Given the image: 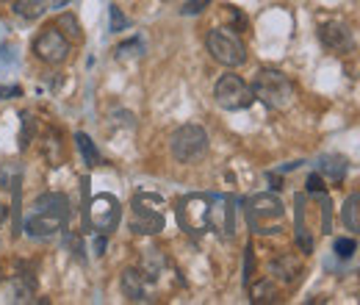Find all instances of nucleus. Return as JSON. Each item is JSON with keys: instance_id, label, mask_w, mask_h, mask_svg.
<instances>
[{"instance_id": "6e6552de", "label": "nucleus", "mask_w": 360, "mask_h": 305, "mask_svg": "<svg viewBox=\"0 0 360 305\" xmlns=\"http://www.w3.org/2000/svg\"><path fill=\"white\" fill-rule=\"evenodd\" d=\"M178 219L180 228L188 230V233H200L208 228V219H211V197L205 194H191L186 200H180L178 206Z\"/></svg>"}, {"instance_id": "cd10ccee", "label": "nucleus", "mask_w": 360, "mask_h": 305, "mask_svg": "<svg viewBox=\"0 0 360 305\" xmlns=\"http://www.w3.org/2000/svg\"><path fill=\"white\" fill-rule=\"evenodd\" d=\"M305 186H308V194H321V192H324V178H321L319 173H314L311 178H308Z\"/></svg>"}, {"instance_id": "f257e3e1", "label": "nucleus", "mask_w": 360, "mask_h": 305, "mask_svg": "<svg viewBox=\"0 0 360 305\" xmlns=\"http://www.w3.org/2000/svg\"><path fill=\"white\" fill-rule=\"evenodd\" d=\"M250 87H252L255 100H261V103H264L266 108H271V111H283V108H288V106L294 103V97H297L294 81H291L285 73L271 70V67L258 70Z\"/></svg>"}, {"instance_id": "6ab92c4d", "label": "nucleus", "mask_w": 360, "mask_h": 305, "mask_svg": "<svg viewBox=\"0 0 360 305\" xmlns=\"http://www.w3.org/2000/svg\"><path fill=\"white\" fill-rule=\"evenodd\" d=\"M341 219H344V225H347L349 230L360 233V189L352 194V197H347L344 211H341Z\"/></svg>"}, {"instance_id": "423d86ee", "label": "nucleus", "mask_w": 360, "mask_h": 305, "mask_svg": "<svg viewBox=\"0 0 360 305\" xmlns=\"http://www.w3.org/2000/svg\"><path fill=\"white\" fill-rule=\"evenodd\" d=\"M34 56L39 61L50 64V67L64 64L70 58V39L56 25H47V28L39 31V37L34 39Z\"/></svg>"}, {"instance_id": "0eeeda50", "label": "nucleus", "mask_w": 360, "mask_h": 305, "mask_svg": "<svg viewBox=\"0 0 360 305\" xmlns=\"http://www.w3.org/2000/svg\"><path fill=\"white\" fill-rule=\"evenodd\" d=\"M164 203L155 194H139L134 200V219L131 228L136 233H158L164 228Z\"/></svg>"}, {"instance_id": "a211bd4d", "label": "nucleus", "mask_w": 360, "mask_h": 305, "mask_svg": "<svg viewBox=\"0 0 360 305\" xmlns=\"http://www.w3.org/2000/svg\"><path fill=\"white\" fill-rule=\"evenodd\" d=\"M161 269H164V256H161L158 250H144V256H141V269H139V272H141L147 280H158Z\"/></svg>"}, {"instance_id": "4468645a", "label": "nucleus", "mask_w": 360, "mask_h": 305, "mask_svg": "<svg viewBox=\"0 0 360 305\" xmlns=\"http://www.w3.org/2000/svg\"><path fill=\"white\" fill-rule=\"evenodd\" d=\"M120 289H122V297L131 300V303H144L147 300V278L139 269H125L122 272Z\"/></svg>"}, {"instance_id": "9b49d317", "label": "nucleus", "mask_w": 360, "mask_h": 305, "mask_svg": "<svg viewBox=\"0 0 360 305\" xmlns=\"http://www.w3.org/2000/svg\"><path fill=\"white\" fill-rule=\"evenodd\" d=\"M64 225H67V214L37 211L34 217H28L25 230H28V236H34V239H50V236H56L58 230H64Z\"/></svg>"}, {"instance_id": "bb28decb", "label": "nucleus", "mask_w": 360, "mask_h": 305, "mask_svg": "<svg viewBox=\"0 0 360 305\" xmlns=\"http://www.w3.org/2000/svg\"><path fill=\"white\" fill-rule=\"evenodd\" d=\"M208 6H211V0H186L183 8H180V14L183 17H194V14H202Z\"/></svg>"}, {"instance_id": "2eb2a0df", "label": "nucleus", "mask_w": 360, "mask_h": 305, "mask_svg": "<svg viewBox=\"0 0 360 305\" xmlns=\"http://www.w3.org/2000/svg\"><path fill=\"white\" fill-rule=\"evenodd\" d=\"M37 292V275L28 269V263H17L14 272V300L17 303H28Z\"/></svg>"}, {"instance_id": "dca6fc26", "label": "nucleus", "mask_w": 360, "mask_h": 305, "mask_svg": "<svg viewBox=\"0 0 360 305\" xmlns=\"http://www.w3.org/2000/svg\"><path fill=\"white\" fill-rule=\"evenodd\" d=\"M297 244L305 256L314 253V236L305 225V194H297Z\"/></svg>"}, {"instance_id": "a878e982", "label": "nucleus", "mask_w": 360, "mask_h": 305, "mask_svg": "<svg viewBox=\"0 0 360 305\" xmlns=\"http://www.w3.org/2000/svg\"><path fill=\"white\" fill-rule=\"evenodd\" d=\"M108 14H111V31H114V34H120V31H125V28H128V17L122 14V8H120V6H111V8H108Z\"/></svg>"}, {"instance_id": "f03ea898", "label": "nucleus", "mask_w": 360, "mask_h": 305, "mask_svg": "<svg viewBox=\"0 0 360 305\" xmlns=\"http://www.w3.org/2000/svg\"><path fill=\"white\" fill-rule=\"evenodd\" d=\"M244 214L247 222L252 228V233L258 236H271V233H280L283 230V222H285V208L280 203L277 194H255L247 200L244 206Z\"/></svg>"}, {"instance_id": "7ed1b4c3", "label": "nucleus", "mask_w": 360, "mask_h": 305, "mask_svg": "<svg viewBox=\"0 0 360 305\" xmlns=\"http://www.w3.org/2000/svg\"><path fill=\"white\" fill-rule=\"evenodd\" d=\"M205 47H208L214 61H219L222 67H230V70H236V67H241L247 61V47H244V42L238 39V34L233 28H214V31H208Z\"/></svg>"}, {"instance_id": "5701e85b", "label": "nucleus", "mask_w": 360, "mask_h": 305, "mask_svg": "<svg viewBox=\"0 0 360 305\" xmlns=\"http://www.w3.org/2000/svg\"><path fill=\"white\" fill-rule=\"evenodd\" d=\"M75 144H78L86 167H100V150L94 147V142H91L86 133H75Z\"/></svg>"}, {"instance_id": "c756f323", "label": "nucleus", "mask_w": 360, "mask_h": 305, "mask_svg": "<svg viewBox=\"0 0 360 305\" xmlns=\"http://www.w3.org/2000/svg\"><path fill=\"white\" fill-rule=\"evenodd\" d=\"M70 0H53V8H64Z\"/></svg>"}, {"instance_id": "c85d7f7f", "label": "nucleus", "mask_w": 360, "mask_h": 305, "mask_svg": "<svg viewBox=\"0 0 360 305\" xmlns=\"http://www.w3.org/2000/svg\"><path fill=\"white\" fill-rule=\"evenodd\" d=\"M8 94H20V89H6V87H0V97H8Z\"/></svg>"}, {"instance_id": "ddd939ff", "label": "nucleus", "mask_w": 360, "mask_h": 305, "mask_svg": "<svg viewBox=\"0 0 360 305\" xmlns=\"http://www.w3.org/2000/svg\"><path fill=\"white\" fill-rule=\"evenodd\" d=\"M269 272L277 283H294L302 275V259L294 253H283L269 263Z\"/></svg>"}, {"instance_id": "4be33fe9", "label": "nucleus", "mask_w": 360, "mask_h": 305, "mask_svg": "<svg viewBox=\"0 0 360 305\" xmlns=\"http://www.w3.org/2000/svg\"><path fill=\"white\" fill-rule=\"evenodd\" d=\"M47 8V0H14V11L22 17V20H37L42 17Z\"/></svg>"}, {"instance_id": "f8f14e48", "label": "nucleus", "mask_w": 360, "mask_h": 305, "mask_svg": "<svg viewBox=\"0 0 360 305\" xmlns=\"http://www.w3.org/2000/svg\"><path fill=\"white\" fill-rule=\"evenodd\" d=\"M233 200L225 194H211V219H208V228H214L217 233L230 236L233 233Z\"/></svg>"}, {"instance_id": "b1692460", "label": "nucleus", "mask_w": 360, "mask_h": 305, "mask_svg": "<svg viewBox=\"0 0 360 305\" xmlns=\"http://www.w3.org/2000/svg\"><path fill=\"white\" fill-rule=\"evenodd\" d=\"M56 28H58L70 42L81 39V23H78L75 14H58V17H56Z\"/></svg>"}, {"instance_id": "1a4fd4ad", "label": "nucleus", "mask_w": 360, "mask_h": 305, "mask_svg": "<svg viewBox=\"0 0 360 305\" xmlns=\"http://www.w3.org/2000/svg\"><path fill=\"white\" fill-rule=\"evenodd\" d=\"M319 42L324 44L327 50L344 56V53H349V50L355 47V37H352V31H349L344 23H335V20H333V23L319 25Z\"/></svg>"}, {"instance_id": "2f4dec72", "label": "nucleus", "mask_w": 360, "mask_h": 305, "mask_svg": "<svg viewBox=\"0 0 360 305\" xmlns=\"http://www.w3.org/2000/svg\"><path fill=\"white\" fill-rule=\"evenodd\" d=\"M3 278H6V272H3V266H0V283H3Z\"/></svg>"}, {"instance_id": "412c9836", "label": "nucleus", "mask_w": 360, "mask_h": 305, "mask_svg": "<svg viewBox=\"0 0 360 305\" xmlns=\"http://www.w3.org/2000/svg\"><path fill=\"white\" fill-rule=\"evenodd\" d=\"M250 289V300L255 305H261V303H277V289H274V283L271 280H261V283H250L247 286Z\"/></svg>"}, {"instance_id": "7c9ffc66", "label": "nucleus", "mask_w": 360, "mask_h": 305, "mask_svg": "<svg viewBox=\"0 0 360 305\" xmlns=\"http://www.w3.org/2000/svg\"><path fill=\"white\" fill-rule=\"evenodd\" d=\"M3 219H6V206L0 203V225H3Z\"/></svg>"}, {"instance_id": "20e7f679", "label": "nucleus", "mask_w": 360, "mask_h": 305, "mask_svg": "<svg viewBox=\"0 0 360 305\" xmlns=\"http://www.w3.org/2000/svg\"><path fill=\"white\" fill-rule=\"evenodd\" d=\"M169 150H172L175 161H180V164H194V161H200L208 153V133H205L202 125L186 123V125H180L178 131L172 133Z\"/></svg>"}, {"instance_id": "39448f33", "label": "nucleus", "mask_w": 360, "mask_h": 305, "mask_svg": "<svg viewBox=\"0 0 360 305\" xmlns=\"http://www.w3.org/2000/svg\"><path fill=\"white\" fill-rule=\"evenodd\" d=\"M214 100L219 108L225 111H244L255 103V94H252V87L241 78V75H222L214 87Z\"/></svg>"}, {"instance_id": "f3484780", "label": "nucleus", "mask_w": 360, "mask_h": 305, "mask_svg": "<svg viewBox=\"0 0 360 305\" xmlns=\"http://www.w3.org/2000/svg\"><path fill=\"white\" fill-rule=\"evenodd\" d=\"M319 175L327 178L330 183H341L347 175V158L344 156H324L319 161Z\"/></svg>"}, {"instance_id": "aec40b11", "label": "nucleus", "mask_w": 360, "mask_h": 305, "mask_svg": "<svg viewBox=\"0 0 360 305\" xmlns=\"http://www.w3.org/2000/svg\"><path fill=\"white\" fill-rule=\"evenodd\" d=\"M37 211H56V214H67L70 211V203L64 194H56V192H47L42 197H37Z\"/></svg>"}, {"instance_id": "9d476101", "label": "nucleus", "mask_w": 360, "mask_h": 305, "mask_svg": "<svg viewBox=\"0 0 360 305\" xmlns=\"http://www.w3.org/2000/svg\"><path fill=\"white\" fill-rule=\"evenodd\" d=\"M91 222L100 233H111L120 222V203L111 194H100L91 203Z\"/></svg>"}, {"instance_id": "393cba45", "label": "nucleus", "mask_w": 360, "mask_h": 305, "mask_svg": "<svg viewBox=\"0 0 360 305\" xmlns=\"http://www.w3.org/2000/svg\"><path fill=\"white\" fill-rule=\"evenodd\" d=\"M355 247H358V244H355V239H349V236H347V239H335V244H333V250H335L338 259H352Z\"/></svg>"}]
</instances>
